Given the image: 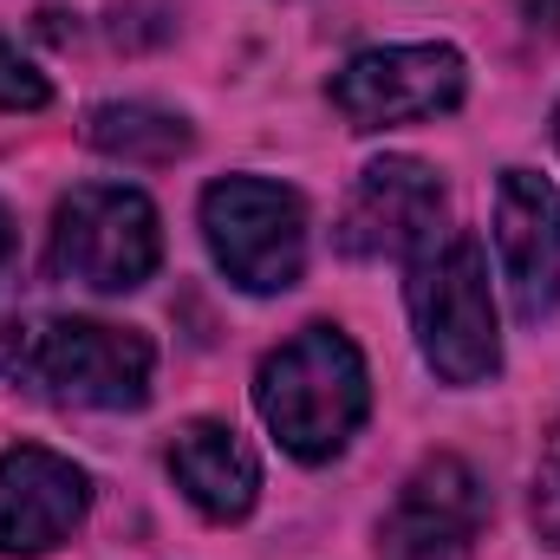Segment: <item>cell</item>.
Instances as JSON below:
<instances>
[{
  "instance_id": "cell-1",
  "label": "cell",
  "mask_w": 560,
  "mask_h": 560,
  "mask_svg": "<svg viewBox=\"0 0 560 560\" xmlns=\"http://www.w3.org/2000/svg\"><path fill=\"white\" fill-rule=\"evenodd\" d=\"M255 411L300 463H332L372 411V378L339 326H306L255 372Z\"/></svg>"
},
{
  "instance_id": "cell-2",
  "label": "cell",
  "mask_w": 560,
  "mask_h": 560,
  "mask_svg": "<svg viewBox=\"0 0 560 560\" xmlns=\"http://www.w3.org/2000/svg\"><path fill=\"white\" fill-rule=\"evenodd\" d=\"M411 326L443 385H482L502 365L495 332V293H489V255L476 235H436L411 261Z\"/></svg>"
},
{
  "instance_id": "cell-3",
  "label": "cell",
  "mask_w": 560,
  "mask_h": 560,
  "mask_svg": "<svg viewBox=\"0 0 560 560\" xmlns=\"http://www.w3.org/2000/svg\"><path fill=\"white\" fill-rule=\"evenodd\" d=\"M202 235L215 268L242 293H287L306 268V209L287 183L222 176L202 196Z\"/></svg>"
},
{
  "instance_id": "cell-4",
  "label": "cell",
  "mask_w": 560,
  "mask_h": 560,
  "mask_svg": "<svg viewBox=\"0 0 560 560\" xmlns=\"http://www.w3.org/2000/svg\"><path fill=\"white\" fill-rule=\"evenodd\" d=\"M156 209L125 183H79L52 215V268L92 293H131L156 275Z\"/></svg>"
},
{
  "instance_id": "cell-5",
  "label": "cell",
  "mask_w": 560,
  "mask_h": 560,
  "mask_svg": "<svg viewBox=\"0 0 560 560\" xmlns=\"http://www.w3.org/2000/svg\"><path fill=\"white\" fill-rule=\"evenodd\" d=\"M26 378L72 411H138L150 398V339L131 326L52 319L33 332Z\"/></svg>"
},
{
  "instance_id": "cell-6",
  "label": "cell",
  "mask_w": 560,
  "mask_h": 560,
  "mask_svg": "<svg viewBox=\"0 0 560 560\" xmlns=\"http://www.w3.org/2000/svg\"><path fill=\"white\" fill-rule=\"evenodd\" d=\"M332 105L352 131L443 118L463 105V52L456 46H372L339 66Z\"/></svg>"
},
{
  "instance_id": "cell-7",
  "label": "cell",
  "mask_w": 560,
  "mask_h": 560,
  "mask_svg": "<svg viewBox=\"0 0 560 560\" xmlns=\"http://www.w3.org/2000/svg\"><path fill=\"white\" fill-rule=\"evenodd\" d=\"M443 222V183L418 156H378L359 170L346 215H339V255L352 261H418Z\"/></svg>"
},
{
  "instance_id": "cell-8",
  "label": "cell",
  "mask_w": 560,
  "mask_h": 560,
  "mask_svg": "<svg viewBox=\"0 0 560 560\" xmlns=\"http://www.w3.org/2000/svg\"><path fill=\"white\" fill-rule=\"evenodd\" d=\"M489 515L482 476L463 456H423L411 482L398 489L385 528H378V555L385 560H463L476 528Z\"/></svg>"
},
{
  "instance_id": "cell-9",
  "label": "cell",
  "mask_w": 560,
  "mask_h": 560,
  "mask_svg": "<svg viewBox=\"0 0 560 560\" xmlns=\"http://www.w3.org/2000/svg\"><path fill=\"white\" fill-rule=\"evenodd\" d=\"M495 261L515 319L541 326L560 306V189L535 170H502L495 183Z\"/></svg>"
},
{
  "instance_id": "cell-10",
  "label": "cell",
  "mask_w": 560,
  "mask_h": 560,
  "mask_svg": "<svg viewBox=\"0 0 560 560\" xmlns=\"http://www.w3.org/2000/svg\"><path fill=\"white\" fill-rule=\"evenodd\" d=\"M92 509V482L79 463L39 443H13L0 456V555H52Z\"/></svg>"
},
{
  "instance_id": "cell-11",
  "label": "cell",
  "mask_w": 560,
  "mask_h": 560,
  "mask_svg": "<svg viewBox=\"0 0 560 560\" xmlns=\"http://www.w3.org/2000/svg\"><path fill=\"white\" fill-rule=\"evenodd\" d=\"M170 476H176V489H183L209 522H242V515L255 509V495H261V463H255V450L215 418H196V423L176 430V443H170Z\"/></svg>"
},
{
  "instance_id": "cell-12",
  "label": "cell",
  "mask_w": 560,
  "mask_h": 560,
  "mask_svg": "<svg viewBox=\"0 0 560 560\" xmlns=\"http://www.w3.org/2000/svg\"><path fill=\"white\" fill-rule=\"evenodd\" d=\"M85 138L105 156H125V163H176L196 143V131L176 112H156V105H98Z\"/></svg>"
},
{
  "instance_id": "cell-13",
  "label": "cell",
  "mask_w": 560,
  "mask_h": 560,
  "mask_svg": "<svg viewBox=\"0 0 560 560\" xmlns=\"http://www.w3.org/2000/svg\"><path fill=\"white\" fill-rule=\"evenodd\" d=\"M46 98H52L46 72H33V59H20L0 39V112H46Z\"/></svg>"
},
{
  "instance_id": "cell-14",
  "label": "cell",
  "mask_w": 560,
  "mask_h": 560,
  "mask_svg": "<svg viewBox=\"0 0 560 560\" xmlns=\"http://www.w3.org/2000/svg\"><path fill=\"white\" fill-rule=\"evenodd\" d=\"M535 528L548 548H560V430L541 443V463H535Z\"/></svg>"
},
{
  "instance_id": "cell-15",
  "label": "cell",
  "mask_w": 560,
  "mask_h": 560,
  "mask_svg": "<svg viewBox=\"0 0 560 560\" xmlns=\"http://www.w3.org/2000/svg\"><path fill=\"white\" fill-rule=\"evenodd\" d=\"M26 359H33V326L0 313V378H20V372H26Z\"/></svg>"
},
{
  "instance_id": "cell-16",
  "label": "cell",
  "mask_w": 560,
  "mask_h": 560,
  "mask_svg": "<svg viewBox=\"0 0 560 560\" xmlns=\"http://www.w3.org/2000/svg\"><path fill=\"white\" fill-rule=\"evenodd\" d=\"M515 13H522L535 33H560V0H515Z\"/></svg>"
},
{
  "instance_id": "cell-17",
  "label": "cell",
  "mask_w": 560,
  "mask_h": 560,
  "mask_svg": "<svg viewBox=\"0 0 560 560\" xmlns=\"http://www.w3.org/2000/svg\"><path fill=\"white\" fill-rule=\"evenodd\" d=\"M13 248H20V235H13V215H7V202H0V275L13 268Z\"/></svg>"
},
{
  "instance_id": "cell-18",
  "label": "cell",
  "mask_w": 560,
  "mask_h": 560,
  "mask_svg": "<svg viewBox=\"0 0 560 560\" xmlns=\"http://www.w3.org/2000/svg\"><path fill=\"white\" fill-rule=\"evenodd\" d=\"M555 138H560V112H555Z\"/></svg>"
}]
</instances>
